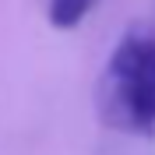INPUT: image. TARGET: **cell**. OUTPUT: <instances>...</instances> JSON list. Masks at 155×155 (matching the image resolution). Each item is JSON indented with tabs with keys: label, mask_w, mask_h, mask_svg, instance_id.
I'll return each instance as SVG.
<instances>
[{
	"label": "cell",
	"mask_w": 155,
	"mask_h": 155,
	"mask_svg": "<svg viewBox=\"0 0 155 155\" xmlns=\"http://www.w3.org/2000/svg\"><path fill=\"white\" fill-rule=\"evenodd\" d=\"M99 116L124 134H155V39L145 32H127L99 81Z\"/></svg>",
	"instance_id": "1"
},
{
	"label": "cell",
	"mask_w": 155,
	"mask_h": 155,
	"mask_svg": "<svg viewBox=\"0 0 155 155\" xmlns=\"http://www.w3.org/2000/svg\"><path fill=\"white\" fill-rule=\"evenodd\" d=\"M99 0H49V25L53 28H74L88 18V11Z\"/></svg>",
	"instance_id": "2"
}]
</instances>
